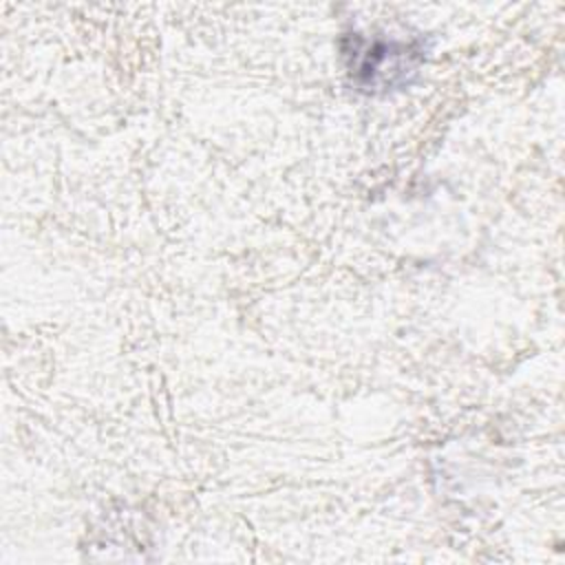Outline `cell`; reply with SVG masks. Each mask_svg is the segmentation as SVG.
Here are the masks:
<instances>
[{
	"mask_svg": "<svg viewBox=\"0 0 565 565\" xmlns=\"http://www.w3.org/2000/svg\"><path fill=\"white\" fill-rule=\"evenodd\" d=\"M347 73L358 90L369 95L391 93L406 86L424 62L419 40L349 33L342 40Z\"/></svg>",
	"mask_w": 565,
	"mask_h": 565,
	"instance_id": "1",
	"label": "cell"
}]
</instances>
